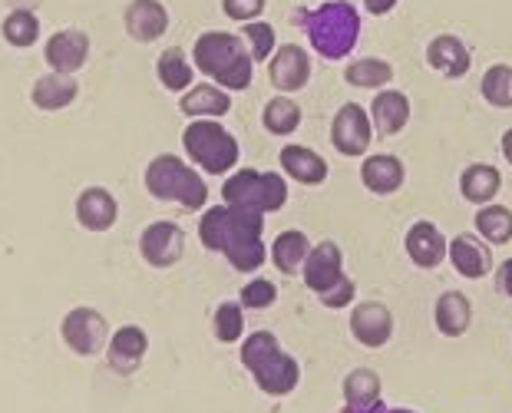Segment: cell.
I'll return each instance as SVG.
<instances>
[{"label":"cell","instance_id":"1","mask_svg":"<svg viewBox=\"0 0 512 413\" xmlns=\"http://www.w3.org/2000/svg\"><path fill=\"white\" fill-rule=\"evenodd\" d=\"M265 235V215L235 209V205H215L202 215L199 222V238L209 252H219L228 258V265L235 271H258L265 265L268 248L261 242Z\"/></svg>","mask_w":512,"mask_h":413},{"label":"cell","instance_id":"2","mask_svg":"<svg viewBox=\"0 0 512 413\" xmlns=\"http://www.w3.org/2000/svg\"><path fill=\"white\" fill-rule=\"evenodd\" d=\"M298 20L308 34L311 50L331 63L351 57L361 43V10L351 0H324L318 7L301 10Z\"/></svg>","mask_w":512,"mask_h":413},{"label":"cell","instance_id":"3","mask_svg":"<svg viewBox=\"0 0 512 413\" xmlns=\"http://www.w3.org/2000/svg\"><path fill=\"white\" fill-rule=\"evenodd\" d=\"M195 70L205 73L215 86H222L228 93H242L252 86V73H255V60L248 53L245 37L238 34H225V30H209L195 40L192 50Z\"/></svg>","mask_w":512,"mask_h":413},{"label":"cell","instance_id":"4","mask_svg":"<svg viewBox=\"0 0 512 413\" xmlns=\"http://www.w3.org/2000/svg\"><path fill=\"white\" fill-rule=\"evenodd\" d=\"M242 364L252 371L261 394L268 397H288L301 384L298 357L288 354L271 331H252L242 338Z\"/></svg>","mask_w":512,"mask_h":413},{"label":"cell","instance_id":"5","mask_svg":"<svg viewBox=\"0 0 512 413\" xmlns=\"http://www.w3.org/2000/svg\"><path fill=\"white\" fill-rule=\"evenodd\" d=\"M143 182H146L152 199L182 205L185 212H199V209H205V202H209V186H205V179L189 166V162H182L179 156H169V152H162V156L149 162Z\"/></svg>","mask_w":512,"mask_h":413},{"label":"cell","instance_id":"6","mask_svg":"<svg viewBox=\"0 0 512 413\" xmlns=\"http://www.w3.org/2000/svg\"><path fill=\"white\" fill-rule=\"evenodd\" d=\"M182 149L205 176H228L238 166V159H242L238 139L228 133L219 119H192L182 133Z\"/></svg>","mask_w":512,"mask_h":413},{"label":"cell","instance_id":"7","mask_svg":"<svg viewBox=\"0 0 512 413\" xmlns=\"http://www.w3.org/2000/svg\"><path fill=\"white\" fill-rule=\"evenodd\" d=\"M222 202L248 212H278L288 202V179L281 172H261V169H238L225 179Z\"/></svg>","mask_w":512,"mask_h":413},{"label":"cell","instance_id":"8","mask_svg":"<svg viewBox=\"0 0 512 413\" xmlns=\"http://www.w3.org/2000/svg\"><path fill=\"white\" fill-rule=\"evenodd\" d=\"M374 123H370V113L357 103H344L341 110L334 113L331 123V146L347 159H361L367 156L370 143H374Z\"/></svg>","mask_w":512,"mask_h":413},{"label":"cell","instance_id":"9","mask_svg":"<svg viewBox=\"0 0 512 413\" xmlns=\"http://www.w3.org/2000/svg\"><path fill=\"white\" fill-rule=\"evenodd\" d=\"M60 334L70 344V351L80 357H96L110 344V328H106V318L96 308H73L63 318Z\"/></svg>","mask_w":512,"mask_h":413},{"label":"cell","instance_id":"10","mask_svg":"<svg viewBox=\"0 0 512 413\" xmlns=\"http://www.w3.org/2000/svg\"><path fill=\"white\" fill-rule=\"evenodd\" d=\"M139 255L152 268L179 265L185 255V232L176 222H152L143 228V238H139Z\"/></svg>","mask_w":512,"mask_h":413},{"label":"cell","instance_id":"11","mask_svg":"<svg viewBox=\"0 0 512 413\" xmlns=\"http://www.w3.org/2000/svg\"><path fill=\"white\" fill-rule=\"evenodd\" d=\"M268 80L281 93H298L311 83V53L298 43H281L268 60Z\"/></svg>","mask_w":512,"mask_h":413},{"label":"cell","instance_id":"12","mask_svg":"<svg viewBox=\"0 0 512 413\" xmlns=\"http://www.w3.org/2000/svg\"><path fill=\"white\" fill-rule=\"evenodd\" d=\"M344 275H347V271H344L341 245L331 242V238L311 245V255H308V262H304V268H301V278H304V285L314 291V295L321 298L324 291H331Z\"/></svg>","mask_w":512,"mask_h":413},{"label":"cell","instance_id":"13","mask_svg":"<svg viewBox=\"0 0 512 413\" xmlns=\"http://www.w3.org/2000/svg\"><path fill=\"white\" fill-rule=\"evenodd\" d=\"M351 334L357 344L370 347V351H377V347L390 344L394 338V314L384 301H361L354 304L351 311Z\"/></svg>","mask_w":512,"mask_h":413},{"label":"cell","instance_id":"14","mask_svg":"<svg viewBox=\"0 0 512 413\" xmlns=\"http://www.w3.org/2000/svg\"><path fill=\"white\" fill-rule=\"evenodd\" d=\"M403 252L417 268H440L446 262V252H450V238L433 222L420 219L407 228V238H403Z\"/></svg>","mask_w":512,"mask_h":413},{"label":"cell","instance_id":"15","mask_svg":"<svg viewBox=\"0 0 512 413\" xmlns=\"http://www.w3.org/2000/svg\"><path fill=\"white\" fill-rule=\"evenodd\" d=\"M446 258H450L456 275L470 278V281L486 278L496 265L493 252H489V242H483V238L473 232H460L456 238H450V252H446Z\"/></svg>","mask_w":512,"mask_h":413},{"label":"cell","instance_id":"16","mask_svg":"<svg viewBox=\"0 0 512 413\" xmlns=\"http://www.w3.org/2000/svg\"><path fill=\"white\" fill-rule=\"evenodd\" d=\"M427 67L437 70L443 80H460L473 70V53L460 37L440 34L427 43Z\"/></svg>","mask_w":512,"mask_h":413},{"label":"cell","instance_id":"17","mask_svg":"<svg viewBox=\"0 0 512 413\" xmlns=\"http://www.w3.org/2000/svg\"><path fill=\"white\" fill-rule=\"evenodd\" d=\"M361 182L370 195H397L407 182V166L394 156V152H377V156H367L361 162Z\"/></svg>","mask_w":512,"mask_h":413},{"label":"cell","instance_id":"18","mask_svg":"<svg viewBox=\"0 0 512 413\" xmlns=\"http://www.w3.org/2000/svg\"><path fill=\"white\" fill-rule=\"evenodd\" d=\"M47 63L53 73H67L73 76L76 70H83L86 57H90V37L83 34V30L76 27H67L60 30V34H53L47 40Z\"/></svg>","mask_w":512,"mask_h":413},{"label":"cell","instance_id":"19","mask_svg":"<svg viewBox=\"0 0 512 413\" xmlns=\"http://www.w3.org/2000/svg\"><path fill=\"white\" fill-rule=\"evenodd\" d=\"M126 34L136 43H156L169 30V10L162 0H133L123 14Z\"/></svg>","mask_w":512,"mask_h":413},{"label":"cell","instance_id":"20","mask_svg":"<svg viewBox=\"0 0 512 413\" xmlns=\"http://www.w3.org/2000/svg\"><path fill=\"white\" fill-rule=\"evenodd\" d=\"M278 162H281V172L291 179V182H301V186H321L328 182V159L321 152H314L311 146H285L278 152Z\"/></svg>","mask_w":512,"mask_h":413},{"label":"cell","instance_id":"21","mask_svg":"<svg viewBox=\"0 0 512 413\" xmlns=\"http://www.w3.org/2000/svg\"><path fill=\"white\" fill-rule=\"evenodd\" d=\"M116 219H119V205L110 195V189L90 186L80 192V199H76V222H80L86 232H110Z\"/></svg>","mask_w":512,"mask_h":413},{"label":"cell","instance_id":"22","mask_svg":"<svg viewBox=\"0 0 512 413\" xmlns=\"http://www.w3.org/2000/svg\"><path fill=\"white\" fill-rule=\"evenodd\" d=\"M370 123H374L377 136H397L403 126L410 123V100L400 90H377L374 103H370Z\"/></svg>","mask_w":512,"mask_h":413},{"label":"cell","instance_id":"23","mask_svg":"<svg viewBox=\"0 0 512 413\" xmlns=\"http://www.w3.org/2000/svg\"><path fill=\"white\" fill-rule=\"evenodd\" d=\"M149 351V338L143 328H136V324H126V328H119L110 344H106V357H110V367L116 374H133L139 364H143V357Z\"/></svg>","mask_w":512,"mask_h":413},{"label":"cell","instance_id":"24","mask_svg":"<svg viewBox=\"0 0 512 413\" xmlns=\"http://www.w3.org/2000/svg\"><path fill=\"white\" fill-rule=\"evenodd\" d=\"M433 324L443 338H463L473 324V301L463 291H443L433 304Z\"/></svg>","mask_w":512,"mask_h":413},{"label":"cell","instance_id":"25","mask_svg":"<svg viewBox=\"0 0 512 413\" xmlns=\"http://www.w3.org/2000/svg\"><path fill=\"white\" fill-rule=\"evenodd\" d=\"M179 110L189 119H222L232 113V93L215 83H199L185 90Z\"/></svg>","mask_w":512,"mask_h":413},{"label":"cell","instance_id":"26","mask_svg":"<svg viewBox=\"0 0 512 413\" xmlns=\"http://www.w3.org/2000/svg\"><path fill=\"white\" fill-rule=\"evenodd\" d=\"M341 397H344V407H351V410H370V407L384 404L380 374L370 371V367H357V371H351L341 380Z\"/></svg>","mask_w":512,"mask_h":413},{"label":"cell","instance_id":"27","mask_svg":"<svg viewBox=\"0 0 512 413\" xmlns=\"http://www.w3.org/2000/svg\"><path fill=\"white\" fill-rule=\"evenodd\" d=\"M503 189V172L489 162H473L460 176V195L470 205H489Z\"/></svg>","mask_w":512,"mask_h":413},{"label":"cell","instance_id":"28","mask_svg":"<svg viewBox=\"0 0 512 413\" xmlns=\"http://www.w3.org/2000/svg\"><path fill=\"white\" fill-rule=\"evenodd\" d=\"M271 262H275V268L281 271V275H301L304 262H308L311 255V238L301 232V228H288V232H281L275 238V245H271Z\"/></svg>","mask_w":512,"mask_h":413},{"label":"cell","instance_id":"29","mask_svg":"<svg viewBox=\"0 0 512 413\" xmlns=\"http://www.w3.org/2000/svg\"><path fill=\"white\" fill-rule=\"evenodd\" d=\"M80 86H76L73 76L67 73H47L40 76L34 83V106L43 113H57V110H67V106L76 100Z\"/></svg>","mask_w":512,"mask_h":413},{"label":"cell","instance_id":"30","mask_svg":"<svg viewBox=\"0 0 512 413\" xmlns=\"http://www.w3.org/2000/svg\"><path fill=\"white\" fill-rule=\"evenodd\" d=\"M344 83L357 90H387L394 83V67L380 57H357L344 67Z\"/></svg>","mask_w":512,"mask_h":413},{"label":"cell","instance_id":"31","mask_svg":"<svg viewBox=\"0 0 512 413\" xmlns=\"http://www.w3.org/2000/svg\"><path fill=\"white\" fill-rule=\"evenodd\" d=\"M473 228H476V235L483 238V242L506 245V242H512V209H509V205H496V202L479 205Z\"/></svg>","mask_w":512,"mask_h":413},{"label":"cell","instance_id":"32","mask_svg":"<svg viewBox=\"0 0 512 413\" xmlns=\"http://www.w3.org/2000/svg\"><path fill=\"white\" fill-rule=\"evenodd\" d=\"M156 73H159V83L166 86L169 93H185V90H192V83H195V67L189 63V57H185V50L179 47H169L162 53L156 63Z\"/></svg>","mask_w":512,"mask_h":413},{"label":"cell","instance_id":"33","mask_svg":"<svg viewBox=\"0 0 512 413\" xmlns=\"http://www.w3.org/2000/svg\"><path fill=\"white\" fill-rule=\"evenodd\" d=\"M301 106L291 100V96H275V100L265 103V110H261V126L268 129L271 136H291L294 129L301 126Z\"/></svg>","mask_w":512,"mask_h":413},{"label":"cell","instance_id":"34","mask_svg":"<svg viewBox=\"0 0 512 413\" xmlns=\"http://www.w3.org/2000/svg\"><path fill=\"white\" fill-rule=\"evenodd\" d=\"M479 93L496 110H512V67L509 63H493L483 80H479Z\"/></svg>","mask_w":512,"mask_h":413},{"label":"cell","instance_id":"35","mask_svg":"<svg viewBox=\"0 0 512 413\" xmlns=\"http://www.w3.org/2000/svg\"><path fill=\"white\" fill-rule=\"evenodd\" d=\"M212 334L222 344H238L245 338V308L238 301H222L212 314Z\"/></svg>","mask_w":512,"mask_h":413},{"label":"cell","instance_id":"36","mask_svg":"<svg viewBox=\"0 0 512 413\" xmlns=\"http://www.w3.org/2000/svg\"><path fill=\"white\" fill-rule=\"evenodd\" d=\"M0 34L10 43V47H34L40 37V20L30 14V10H10L4 17V27Z\"/></svg>","mask_w":512,"mask_h":413},{"label":"cell","instance_id":"37","mask_svg":"<svg viewBox=\"0 0 512 413\" xmlns=\"http://www.w3.org/2000/svg\"><path fill=\"white\" fill-rule=\"evenodd\" d=\"M242 37L248 43V53H252L255 63H268L271 53H275V27L265 24V20H252V24L242 27Z\"/></svg>","mask_w":512,"mask_h":413},{"label":"cell","instance_id":"38","mask_svg":"<svg viewBox=\"0 0 512 413\" xmlns=\"http://www.w3.org/2000/svg\"><path fill=\"white\" fill-rule=\"evenodd\" d=\"M275 301H278V288L265 278L248 281V285L238 291V304H242L245 311H268Z\"/></svg>","mask_w":512,"mask_h":413},{"label":"cell","instance_id":"39","mask_svg":"<svg viewBox=\"0 0 512 413\" xmlns=\"http://www.w3.org/2000/svg\"><path fill=\"white\" fill-rule=\"evenodd\" d=\"M268 0H222V10L228 20H235V24H252L261 14H265Z\"/></svg>","mask_w":512,"mask_h":413},{"label":"cell","instance_id":"40","mask_svg":"<svg viewBox=\"0 0 512 413\" xmlns=\"http://www.w3.org/2000/svg\"><path fill=\"white\" fill-rule=\"evenodd\" d=\"M354 295H357L354 278H351V275H344L331 291H324V295H321L318 301H321L328 311H344V308H351V304H354Z\"/></svg>","mask_w":512,"mask_h":413},{"label":"cell","instance_id":"41","mask_svg":"<svg viewBox=\"0 0 512 413\" xmlns=\"http://www.w3.org/2000/svg\"><path fill=\"white\" fill-rule=\"evenodd\" d=\"M496 285H499V291L512 301V258H506L503 265H499V271H496Z\"/></svg>","mask_w":512,"mask_h":413},{"label":"cell","instance_id":"42","mask_svg":"<svg viewBox=\"0 0 512 413\" xmlns=\"http://www.w3.org/2000/svg\"><path fill=\"white\" fill-rule=\"evenodd\" d=\"M397 4H400V0H364V10H367V14H374V17H387V14H394Z\"/></svg>","mask_w":512,"mask_h":413},{"label":"cell","instance_id":"43","mask_svg":"<svg viewBox=\"0 0 512 413\" xmlns=\"http://www.w3.org/2000/svg\"><path fill=\"white\" fill-rule=\"evenodd\" d=\"M499 149H503V159L512 166V126L503 133V139H499Z\"/></svg>","mask_w":512,"mask_h":413},{"label":"cell","instance_id":"44","mask_svg":"<svg viewBox=\"0 0 512 413\" xmlns=\"http://www.w3.org/2000/svg\"><path fill=\"white\" fill-rule=\"evenodd\" d=\"M341 413H387V407L384 404H377V407H370V410H351V407H344Z\"/></svg>","mask_w":512,"mask_h":413},{"label":"cell","instance_id":"45","mask_svg":"<svg viewBox=\"0 0 512 413\" xmlns=\"http://www.w3.org/2000/svg\"><path fill=\"white\" fill-rule=\"evenodd\" d=\"M387 413H417V410H407V407H394V410H387Z\"/></svg>","mask_w":512,"mask_h":413}]
</instances>
